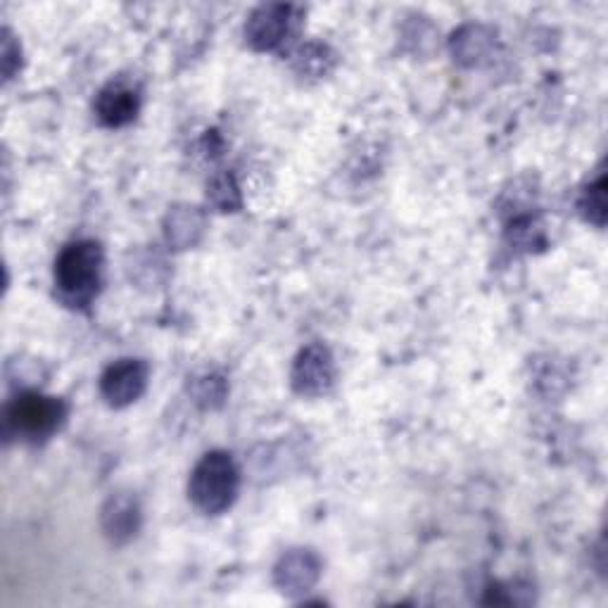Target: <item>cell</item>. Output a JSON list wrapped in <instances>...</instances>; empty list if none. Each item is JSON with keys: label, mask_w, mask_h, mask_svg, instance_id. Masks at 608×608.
Masks as SVG:
<instances>
[{"label": "cell", "mask_w": 608, "mask_h": 608, "mask_svg": "<svg viewBox=\"0 0 608 608\" xmlns=\"http://www.w3.org/2000/svg\"><path fill=\"white\" fill-rule=\"evenodd\" d=\"M103 276V250L93 240H78L62 250L55 264V281L62 297L72 304H86L98 293Z\"/></svg>", "instance_id": "cell-1"}, {"label": "cell", "mask_w": 608, "mask_h": 608, "mask_svg": "<svg viewBox=\"0 0 608 608\" xmlns=\"http://www.w3.org/2000/svg\"><path fill=\"white\" fill-rule=\"evenodd\" d=\"M238 492V469L229 454H207L190 478V497L205 514H221Z\"/></svg>", "instance_id": "cell-2"}, {"label": "cell", "mask_w": 608, "mask_h": 608, "mask_svg": "<svg viewBox=\"0 0 608 608\" xmlns=\"http://www.w3.org/2000/svg\"><path fill=\"white\" fill-rule=\"evenodd\" d=\"M65 409L55 397H43L36 392L20 395L8 409V423L18 436L45 438L57 428Z\"/></svg>", "instance_id": "cell-3"}, {"label": "cell", "mask_w": 608, "mask_h": 608, "mask_svg": "<svg viewBox=\"0 0 608 608\" xmlns=\"http://www.w3.org/2000/svg\"><path fill=\"white\" fill-rule=\"evenodd\" d=\"M148 369L146 364L138 359H122L112 364L101 380L103 397L109 405L126 407L136 402V399L146 390Z\"/></svg>", "instance_id": "cell-4"}, {"label": "cell", "mask_w": 608, "mask_h": 608, "mask_svg": "<svg viewBox=\"0 0 608 608\" xmlns=\"http://www.w3.org/2000/svg\"><path fill=\"white\" fill-rule=\"evenodd\" d=\"M331 380H333V364L328 352L318 345L304 349L293 371L295 388L304 395H318L331 386Z\"/></svg>", "instance_id": "cell-5"}, {"label": "cell", "mask_w": 608, "mask_h": 608, "mask_svg": "<svg viewBox=\"0 0 608 608\" xmlns=\"http://www.w3.org/2000/svg\"><path fill=\"white\" fill-rule=\"evenodd\" d=\"M138 105L140 103H138L136 91L126 88L122 84H112L98 95L95 112H98V117H101L103 124L124 126V124H129L136 117Z\"/></svg>", "instance_id": "cell-6"}, {"label": "cell", "mask_w": 608, "mask_h": 608, "mask_svg": "<svg viewBox=\"0 0 608 608\" xmlns=\"http://www.w3.org/2000/svg\"><path fill=\"white\" fill-rule=\"evenodd\" d=\"M285 27H287V8H281V6L262 8L252 14V20L248 24V39L258 48H274L276 43H281Z\"/></svg>", "instance_id": "cell-7"}, {"label": "cell", "mask_w": 608, "mask_h": 608, "mask_svg": "<svg viewBox=\"0 0 608 608\" xmlns=\"http://www.w3.org/2000/svg\"><path fill=\"white\" fill-rule=\"evenodd\" d=\"M304 566H310V564H307V556H291V558H287L285 566H283L285 570H281V575H283V587H285V585L310 587V585L314 583V578H312V575L307 578V570L302 573ZM310 570H316V568H310Z\"/></svg>", "instance_id": "cell-8"}, {"label": "cell", "mask_w": 608, "mask_h": 608, "mask_svg": "<svg viewBox=\"0 0 608 608\" xmlns=\"http://www.w3.org/2000/svg\"><path fill=\"white\" fill-rule=\"evenodd\" d=\"M585 214L589 219H595V212H597V223L604 221V210H606V198H604V179L597 184L587 188V196H585Z\"/></svg>", "instance_id": "cell-9"}]
</instances>
